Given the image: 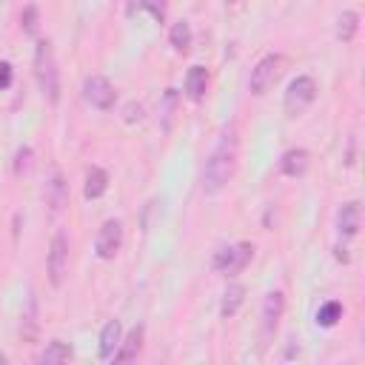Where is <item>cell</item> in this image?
I'll return each instance as SVG.
<instances>
[{
	"mask_svg": "<svg viewBox=\"0 0 365 365\" xmlns=\"http://www.w3.org/2000/svg\"><path fill=\"white\" fill-rule=\"evenodd\" d=\"M66 359H71V348H68L63 339L46 342V348H43L40 356H37L40 365H60V362H66Z\"/></svg>",
	"mask_w": 365,
	"mask_h": 365,
	"instance_id": "cell-20",
	"label": "cell"
},
{
	"mask_svg": "<svg viewBox=\"0 0 365 365\" xmlns=\"http://www.w3.org/2000/svg\"><path fill=\"white\" fill-rule=\"evenodd\" d=\"M123 120H125V123H140V120H143V106H140V103H128V106L123 108Z\"/></svg>",
	"mask_w": 365,
	"mask_h": 365,
	"instance_id": "cell-27",
	"label": "cell"
},
{
	"mask_svg": "<svg viewBox=\"0 0 365 365\" xmlns=\"http://www.w3.org/2000/svg\"><path fill=\"white\" fill-rule=\"evenodd\" d=\"M205 91H208V71L202 66H191L185 74V94L197 103L205 97Z\"/></svg>",
	"mask_w": 365,
	"mask_h": 365,
	"instance_id": "cell-17",
	"label": "cell"
},
{
	"mask_svg": "<svg viewBox=\"0 0 365 365\" xmlns=\"http://www.w3.org/2000/svg\"><path fill=\"white\" fill-rule=\"evenodd\" d=\"M20 26H23L26 34H37V9H34V6H26V9H23Z\"/></svg>",
	"mask_w": 365,
	"mask_h": 365,
	"instance_id": "cell-24",
	"label": "cell"
},
{
	"mask_svg": "<svg viewBox=\"0 0 365 365\" xmlns=\"http://www.w3.org/2000/svg\"><path fill=\"white\" fill-rule=\"evenodd\" d=\"M140 9L151 11V17H154V20H163V17H165V11H168V0H140Z\"/></svg>",
	"mask_w": 365,
	"mask_h": 365,
	"instance_id": "cell-25",
	"label": "cell"
},
{
	"mask_svg": "<svg viewBox=\"0 0 365 365\" xmlns=\"http://www.w3.org/2000/svg\"><path fill=\"white\" fill-rule=\"evenodd\" d=\"M242 299H245V285L231 282V285L222 291V302H220V314H222V319H231V317L240 311Z\"/></svg>",
	"mask_w": 365,
	"mask_h": 365,
	"instance_id": "cell-18",
	"label": "cell"
},
{
	"mask_svg": "<svg viewBox=\"0 0 365 365\" xmlns=\"http://www.w3.org/2000/svg\"><path fill=\"white\" fill-rule=\"evenodd\" d=\"M359 222H362V211H359V202H345L339 211H336V231L339 237L351 240L359 234Z\"/></svg>",
	"mask_w": 365,
	"mask_h": 365,
	"instance_id": "cell-12",
	"label": "cell"
},
{
	"mask_svg": "<svg viewBox=\"0 0 365 365\" xmlns=\"http://www.w3.org/2000/svg\"><path fill=\"white\" fill-rule=\"evenodd\" d=\"M228 3H237V0H228Z\"/></svg>",
	"mask_w": 365,
	"mask_h": 365,
	"instance_id": "cell-30",
	"label": "cell"
},
{
	"mask_svg": "<svg viewBox=\"0 0 365 365\" xmlns=\"http://www.w3.org/2000/svg\"><path fill=\"white\" fill-rule=\"evenodd\" d=\"M234 168H237V137H234V128H228V131H222V137L217 140L214 151L205 160L202 191L217 194L220 188H225V182L234 177Z\"/></svg>",
	"mask_w": 365,
	"mask_h": 365,
	"instance_id": "cell-1",
	"label": "cell"
},
{
	"mask_svg": "<svg viewBox=\"0 0 365 365\" xmlns=\"http://www.w3.org/2000/svg\"><path fill=\"white\" fill-rule=\"evenodd\" d=\"M106 188H108V174H106L100 165H91V168L86 171L83 194H86L88 200H97V197H103V194H106Z\"/></svg>",
	"mask_w": 365,
	"mask_h": 365,
	"instance_id": "cell-19",
	"label": "cell"
},
{
	"mask_svg": "<svg viewBox=\"0 0 365 365\" xmlns=\"http://www.w3.org/2000/svg\"><path fill=\"white\" fill-rule=\"evenodd\" d=\"M46 271H48V282L54 288H60L68 277V237L66 231H54L51 245H48V257H46Z\"/></svg>",
	"mask_w": 365,
	"mask_h": 365,
	"instance_id": "cell-4",
	"label": "cell"
},
{
	"mask_svg": "<svg viewBox=\"0 0 365 365\" xmlns=\"http://www.w3.org/2000/svg\"><path fill=\"white\" fill-rule=\"evenodd\" d=\"M308 163H311V157L305 148H288L279 160V168L285 177H302L308 171Z\"/></svg>",
	"mask_w": 365,
	"mask_h": 365,
	"instance_id": "cell-15",
	"label": "cell"
},
{
	"mask_svg": "<svg viewBox=\"0 0 365 365\" xmlns=\"http://www.w3.org/2000/svg\"><path fill=\"white\" fill-rule=\"evenodd\" d=\"M339 319H342V302L331 299V302L319 305V311H317V325H322V328H334Z\"/></svg>",
	"mask_w": 365,
	"mask_h": 365,
	"instance_id": "cell-23",
	"label": "cell"
},
{
	"mask_svg": "<svg viewBox=\"0 0 365 365\" xmlns=\"http://www.w3.org/2000/svg\"><path fill=\"white\" fill-rule=\"evenodd\" d=\"M6 359H9V356H6V354H0V362H6Z\"/></svg>",
	"mask_w": 365,
	"mask_h": 365,
	"instance_id": "cell-29",
	"label": "cell"
},
{
	"mask_svg": "<svg viewBox=\"0 0 365 365\" xmlns=\"http://www.w3.org/2000/svg\"><path fill=\"white\" fill-rule=\"evenodd\" d=\"M251 257H254V245L251 242H234V245H225V248L217 251L214 268L220 274H225V277H234L251 262Z\"/></svg>",
	"mask_w": 365,
	"mask_h": 365,
	"instance_id": "cell-6",
	"label": "cell"
},
{
	"mask_svg": "<svg viewBox=\"0 0 365 365\" xmlns=\"http://www.w3.org/2000/svg\"><path fill=\"white\" fill-rule=\"evenodd\" d=\"M314 100H317V83H314V77L302 74V77L288 83V91L282 97V108L288 117H299Z\"/></svg>",
	"mask_w": 365,
	"mask_h": 365,
	"instance_id": "cell-3",
	"label": "cell"
},
{
	"mask_svg": "<svg viewBox=\"0 0 365 365\" xmlns=\"http://www.w3.org/2000/svg\"><path fill=\"white\" fill-rule=\"evenodd\" d=\"M356 29H359V14L356 11H342L339 20H336V37L342 43H351L356 37Z\"/></svg>",
	"mask_w": 365,
	"mask_h": 365,
	"instance_id": "cell-21",
	"label": "cell"
},
{
	"mask_svg": "<svg viewBox=\"0 0 365 365\" xmlns=\"http://www.w3.org/2000/svg\"><path fill=\"white\" fill-rule=\"evenodd\" d=\"M177 106H180V94H177V88H165L163 97H160V106H157V120H160V128H163L165 134L174 128Z\"/></svg>",
	"mask_w": 365,
	"mask_h": 365,
	"instance_id": "cell-14",
	"label": "cell"
},
{
	"mask_svg": "<svg viewBox=\"0 0 365 365\" xmlns=\"http://www.w3.org/2000/svg\"><path fill=\"white\" fill-rule=\"evenodd\" d=\"M143 336H145V328L143 325H134L131 331H128V336L125 339H120V348L114 351V362H131V359H137V354L143 351Z\"/></svg>",
	"mask_w": 365,
	"mask_h": 365,
	"instance_id": "cell-13",
	"label": "cell"
},
{
	"mask_svg": "<svg viewBox=\"0 0 365 365\" xmlns=\"http://www.w3.org/2000/svg\"><path fill=\"white\" fill-rule=\"evenodd\" d=\"M117 348H120V322L117 319H108L103 325V331H100V348H97V354H100V359H111Z\"/></svg>",
	"mask_w": 365,
	"mask_h": 365,
	"instance_id": "cell-16",
	"label": "cell"
},
{
	"mask_svg": "<svg viewBox=\"0 0 365 365\" xmlns=\"http://www.w3.org/2000/svg\"><path fill=\"white\" fill-rule=\"evenodd\" d=\"M40 311H37V297H34V291H29V297H26V308H23V314H20V339L23 342H34L37 339V331H40Z\"/></svg>",
	"mask_w": 365,
	"mask_h": 365,
	"instance_id": "cell-11",
	"label": "cell"
},
{
	"mask_svg": "<svg viewBox=\"0 0 365 365\" xmlns=\"http://www.w3.org/2000/svg\"><path fill=\"white\" fill-rule=\"evenodd\" d=\"M282 57L279 54H265L254 68H251V80H248V88H251V94H257V97H262L277 80H279V74H282Z\"/></svg>",
	"mask_w": 365,
	"mask_h": 365,
	"instance_id": "cell-5",
	"label": "cell"
},
{
	"mask_svg": "<svg viewBox=\"0 0 365 365\" xmlns=\"http://www.w3.org/2000/svg\"><path fill=\"white\" fill-rule=\"evenodd\" d=\"M43 200H46V205H48L51 214H60L66 208V202H68V182H66V177H63L60 168H54L48 174L46 185H43Z\"/></svg>",
	"mask_w": 365,
	"mask_h": 365,
	"instance_id": "cell-9",
	"label": "cell"
},
{
	"mask_svg": "<svg viewBox=\"0 0 365 365\" xmlns=\"http://www.w3.org/2000/svg\"><path fill=\"white\" fill-rule=\"evenodd\" d=\"M11 86V63H0V88Z\"/></svg>",
	"mask_w": 365,
	"mask_h": 365,
	"instance_id": "cell-28",
	"label": "cell"
},
{
	"mask_svg": "<svg viewBox=\"0 0 365 365\" xmlns=\"http://www.w3.org/2000/svg\"><path fill=\"white\" fill-rule=\"evenodd\" d=\"M83 97H86L88 106H94L100 111H108L114 106V100H117V91L103 74H88L83 80Z\"/></svg>",
	"mask_w": 365,
	"mask_h": 365,
	"instance_id": "cell-7",
	"label": "cell"
},
{
	"mask_svg": "<svg viewBox=\"0 0 365 365\" xmlns=\"http://www.w3.org/2000/svg\"><path fill=\"white\" fill-rule=\"evenodd\" d=\"M29 165H31V148H20V151L14 154V174L29 171Z\"/></svg>",
	"mask_w": 365,
	"mask_h": 365,
	"instance_id": "cell-26",
	"label": "cell"
},
{
	"mask_svg": "<svg viewBox=\"0 0 365 365\" xmlns=\"http://www.w3.org/2000/svg\"><path fill=\"white\" fill-rule=\"evenodd\" d=\"M34 77H37V86H40L43 97L57 103V97H60V71H57L54 48H51L48 40H37V48H34Z\"/></svg>",
	"mask_w": 365,
	"mask_h": 365,
	"instance_id": "cell-2",
	"label": "cell"
},
{
	"mask_svg": "<svg viewBox=\"0 0 365 365\" xmlns=\"http://www.w3.org/2000/svg\"><path fill=\"white\" fill-rule=\"evenodd\" d=\"M120 248H123V222L120 220H106L97 231L94 251H97L100 259H114Z\"/></svg>",
	"mask_w": 365,
	"mask_h": 365,
	"instance_id": "cell-8",
	"label": "cell"
},
{
	"mask_svg": "<svg viewBox=\"0 0 365 365\" xmlns=\"http://www.w3.org/2000/svg\"><path fill=\"white\" fill-rule=\"evenodd\" d=\"M168 40H171L174 51L185 54V51H188V46H191V26H188L185 20L174 23V26H171V31H168Z\"/></svg>",
	"mask_w": 365,
	"mask_h": 365,
	"instance_id": "cell-22",
	"label": "cell"
},
{
	"mask_svg": "<svg viewBox=\"0 0 365 365\" xmlns=\"http://www.w3.org/2000/svg\"><path fill=\"white\" fill-rule=\"evenodd\" d=\"M285 311V294L282 291H268L262 299V336L271 339L277 334V325Z\"/></svg>",
	"mask_w": 365,
	"mask_h": 365,
	"instance_id": "cell-10",
	"label": "cell"
}]
</instances>
